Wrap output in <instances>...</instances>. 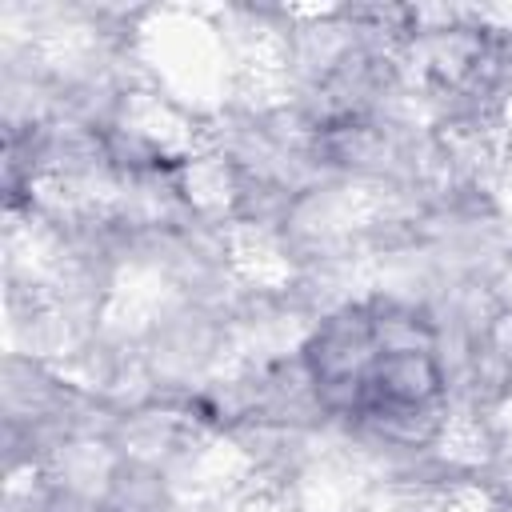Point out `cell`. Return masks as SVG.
Here are the masks:
<instances>
[{
  "label": "cell",
  "mask_w": 512,
  "mask_h": 512,
  "mask_svg": "<svg viewBox=\"0 0 512 512\" xmlns=\"http://www.w3.org/2000/svg\"><path fill=\"white\" fill-rule=\"evenodd\" d=\"M304 368L324 408L376 428L416 424L444 392L432 324L380 300L328 316L304 348Z\"/></svg>",
  "instance_id": "1"
}]
</instances>
